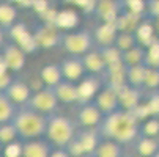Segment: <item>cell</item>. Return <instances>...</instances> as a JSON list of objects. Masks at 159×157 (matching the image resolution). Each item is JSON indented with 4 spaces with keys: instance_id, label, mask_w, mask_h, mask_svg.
<instances>
[{
    "instance_id": "cell-10",
    "label": "cell",
    "mask_w": 159,
    "mask_h": 157,
    "mask_svg": "<svg viewBox=\"0 0 159 157\" xmlns=\"http://www.w3.org/2000/svg\"><path fill=\"white\" fill-rule=\"evenodd\" d=\"M102 88V82L99 77L85 76L80 82H77V105H84L88 102H93L95 96Z\"/></svg>"
},
{
    "instance_id": "cell-43",
    "label": "cell",
    "mask_w": 159,
    "mask_h": 157,
    "mask_svg": "<svg viewBox=\"0 0 159 157\" xmlns=\"http://www.w3.org/2000/svg\"><path fill=\"white\" fill-rule=\"evenodd\" d=\"M121 157H134V155H128V154H123Z\"/></svg>"
},
{
    "instance_id": "cell-33",
    "label": "cell",
    "mask_w": 159,
    "mask_h": 157,
    "mask_svg": "<svg viewBox=\"0 0 159 157\" xmlns=\"http://www.w3.org/2000/svg\"><path fill=\"white\" fill-rule=\"evenodd\" d=\"M123 11L135 14V16H145L147 13V2L145 0H121Z\"/></svg>"
},
{
    "instance_id": "cell-32",
    "label": "cell",
    "mask_w": 159,
    "mask_h": 157,
    "mask_svg": "<svg viewBox=\"0 0 159 157\" xmlns=\"http://www.w3.org/2000/svg\"><path fill=\"white\" fill-rule=\"evenodd\" d=\"M14 142H17V133H16L14 126L11 123L0 124V145H2V148H5Z\"/></svg>"
},
{
    "instance_id": "cell-26",
    "label": "cell",
    "mask_w": 159,
    "mask_h": 157,
    "mask_svg": "<svg viewBox=\"0 0 159 157\" xmlns=\"http://www.w3.org/2000/svg\"><path fill=\"white\" fill-rule=\"evenodd\" d=\"M145 54L147 50L142 46H134L132 49L126 50L121 54V63L125 64V68H129V66H137V64H143L145 61Z\"/></svg>"
},
{
    "instance_id": "cell-20",
    "label": "cell",
    "mask_w": 159,
    "mask_h": 157,
    "mask_svg": "<svg viewBox=\"0 0 159 157\" xmlns=\"http://www.w3.org/2000/svg\"><path fill=\"white\" fill-rule=\"evenodd\" d=\"M39 80L43 82V85L46 88H55L61 80V71H60V66L49 63V64H44L43 68L39 69Z\"/></svg>"
},
{
    "instance_id": "cell-35",
    "label": "cell",
    "mask_w": 159,
    "mask_h": 157,
    "mask_svg": "<svg viewBox=\"0 0 159 157\" xmlns=\"http://www.w3.org/2000/svg\"><path fill=\"white\" fill-rule=\"evenodd\" d=\"M2 155L3 157H20V143L14 142V143L5 146L2 149Z\"/></svg>"
},
{
    "instance_id": "cell-5",
    "label": "cell",
    "mask_w": 159,
    "mask_h": 157,
    "mask_svg": "<svg viewBox=\"0 0 159 157\" xmlns=\"http://www.w3.org/2000/svg\"><path fill=\"white\" fill-rule=\"evenodd\" d=\"M58 101L55 98L54 88H46L43 86L36 91H32V96L27 102L25 107H29L30 110L36 111V113L43 115V116H52L57 113L58 110Z\"/></svg>"
},
{
    "instance_id": "cell-27",
    "label": "cell",
    "mask_w": 159,
    "mask_h": 157,
    "mask_svg": "<svg viewBox=\"0 0 159 157\" xmlns=\"http://www.w3.org/2000/svg\"><path fill=\"white\" fill-rule=\"evenodd\" d=\"M17 111V107L5 96V93H0V124L11 123Z\"/></svg>"
},
{
    "instance_id": "cell-1",
    "label": "cell",
    "mask_w": 159,
    "mask_h": 157,
    "mask_svg": "<svg viewBox=\"0 0 159 157\" xmlns=\"http://www.w3.org/2000/svg\"><path fill=\"white\" fill-rule=\"evenodd\" d=\"M99 133L106 140H112L118 145L134 143L139 138V121L131 111L118 110L109 116H104Z\"/></svg>"
},
{
    "instance_id": "cell-3",
    "label": "cell",
    "mask_w": 159,
    "mask_h": 157,
    "mask_svg": "<svg viewBox=\"0 0 159 157\" xmlns=\"http://www.w3.org/2000/svg\"><path fill=\"white\" fill-rule=\"evenodd\" d=\"M76 133H77V127L71 118L55 113L48 118V124H46V130H44L43 138L52 148L66 149V146L74 140Z\"/></svg>"
},
{
    "instance_id": "cell-9",
    "label": "cell",
    "mask_w": 159,
    "mask_h": 157,
    "mask_svg": "<svg viewBox=\"0 0 159 157\" xmlns=\"http://www.w3.org/2000/svg\"><path fill=\"white\" fill-rule=\"evenodd\" d=\"M32 33L39 49H52L55 46H60V39L63 35V32H60L55 25L51 24H41Z\"/></svg>"
},
{
    "instance_id": "cell-46",
    "label": "cell",
    "mask_w": 159,
    "mask_h": 157,
    "mask_svg": "<svg viewBox=\"0 0 159 157\" xmlns=\"http://www.w3.org/2000/svg\"><path fill=\"white\" fill-rule=\"evenodd\" d=\"M2 149H3V148H2V145H0V154H2Z\"/></svg>"
},
{
    "instance_id": "cell-41",
    "label": "cell",
    "mask_w": 159,
    "mask_h": 157,
    "mask_svg": "<svg viewBox=\"0 0 159 157\" xmlns=\"http://www.w3.org/2000/svg\"><path fill=\"white\" fill-rule=\"evenodd\" d=\"M151 20V24H153V28H154V35L156 38H159V17L156 19H150Z\"/></svg>"
},
{
    "instance_id": "cell-30",
    "label": "cell",
    "mask_w": 159,
    "mask_h": 157,
    "mask_svg": "<svg viewBox=\"0 0 159 157\" xmlns=\"http://www.w3.org/2000/svg\"><path fill=\"white\" fill-rule=\"evenodd\" d=\"M143 107L148 118H159V89H154L148 98H143Z\"/></svg>"
},
{
    "instance_id": "cell-18",
    "label": "cell",
    "mask_w": 159,
    "mask_h": 157,
    "mask_svg": "<svg viewBox=\"0 0 159 157\" xmlns=\"http://www.w3.org/2000/svg\"><path fill=\"white\" fill-rule=\"evenodd\" d=\"M76 140L80 145L82 151L85 152V155H88L93 154L95 148L102 140V137L99 133V129H82L80 132L76 133Z\"/></svg>"
},
{
    "instance_id": "cell-37",
    "label": "cell",
    "mask_w": 159,
    "mask_h": 157,
    "mask_svg": "<svg viewBox=\"0 0 159 157\" xmlns=\"http://www.w3.org/2000/svg\"><path fill=\"white\" fill-rule=\"evenodd\" d=\"M145 16L148 19L159 17V0H148V2H147V13H145Z\"/></svg>"
},
{
    "instance_id": "cell-28",
    "label": "cell",
    "mask_w": 159,
    "mask_h": 157,
    "mask_svg": "<svg viewBox=\"0 0 159 157\" xmlns=\"http://www.w3.org/2000/svg\"><path fill=\"white\" fill-rule=\"evenodd\" d=\"M139 137L156 138L159 137V118H147L139 124Z\"/></svg>"
},
{
    "instance_id": "cell-6",
    "label": "cell",
    "mask_w": 159,
    "mask_h": 157,
    "mask_svg": "<svg viewBox=\"0 0 159 157\" xmlns=\"http://www.w3.org/2000/svg\"><path fill=\"white\" fill-rule=\"evenodd\" d=\"M0 54L3 57V61L7 64V68L11 74L20 72L22 69L25 68L27 64V55L24 54L20 47H17L16 44L13 42H7L3 44V47L0 49Z\"/></svg>"
},
{
    "instance_id": "cell-4",
    "label": "cell",
    "mask_w": 159,
    "mask_h": 157,
    "mask_svg": "<svg viewBox=\"0 0 159 157\" xmlns=\"http://www.w3.org/2000/svg\"><path fill=\"white\" fill-rule=\"evenodd\" d=\"M60 46L70 57H84L87 52L95 49V42L88 30H70L63 32Z\"/></svg>"
},
{
    "instance_id": "cell-39",
    "label": "cell",
    "mask_w": 159,
    "mask_h": 157,
    "mask_svg": "<svg viewBox=\"0 0 159 157\" xmlns=\"http://www.w3.org/2000/svg\"><path fill=\"white\" fill-rule=\"evenodd\" d=\"M49 157H71L70 154H68L66 149H60V148H52Z\"/></svg>"
},
{
    "instance_id": "cell-22",
    "label": "cell",
    "mask_w": 159,
    "mask_h": 157,
    "mask_svg": "<svg viewBox=\"0 0 159 157\" xmlns=\"http://www.w3.org/2000/svg\"><path fill=\"white\" fill-rule=\"evenodd\" d=\"M17 16V8L11 2H0V28L3 32L10 30L19 20Z\"/></svg>"
},
{
    "instance_id": "cell-7",
    "label": "cell",
    "mask_w": 159,
    "mask_h": 157,
    "mask_svg": "<svg viewBox=\"0 0 159 157\" xmlns=\"http://www.w3.org/2000/svg\"><path fill=\"white\" fill-rule=\"evenodd\" d=\"M93 104L96 108L101 111L102 116H109L112 113L120 110L118 105V96H117V89H113L107 85H102V88L98 91V94L93 99Z\"/></svg>"
},
{
    "instance_id": "cell-15",
    "label": "cell",
    "mask_w": 159,
    "mask_h": 157,
    "mask_svg": "<svg viewBox=\"0 0 159 157\" xmlns=\"http://www.w3.org/2000/svg\"><path fill=\"white\" fill-rule=\"evenodd\" d=\"M5 96L17 108H20V107H25L27 105V102H29V99L32 96V88L29 86L27 82L20 80V79H14L10 83V86L5 89Z\"/></svg>"
},
{
    "instance_id": "cell-19",
    "label": "cell",
    "mask_w": 159,
    "mask_h": 157,
    "mask_svg": "<svg viewBox=\"0 0 159 157\" xmlns=\"http://www.w3.org/2000/svg\"><path fill=\"white\" fill-rule=\"evenodd\" d=\"M54 93H55L58 104H65V105L77 104V83L61 80L54 88Z\"/></svg>"
},
{
    "instance_id": "cell-14",
    "label": "cell",
    "mask_w": 159,
    "mask_h": 157,
    "mask_svg": "<svg viewBox=\"0 0 159 157\" xmlns=\"http://www.w3.org/2000/svg\"><path fill=\"white\" fill-rule=\"evenodd\" d=\"M117 96H118L120 110H123V111H134L135 108L142 104V101H143L142 89L132 88L129 85L120 86L117 89Z\"/></svg>"
},
{
    "instance_id": "cell-40",
    "label": "cell",
    "mask_w": 159,
    "mask_h": 157,
    "mask_svg": "<svg viewBox=\"0 0 159 157\" xmlns=\"http://www.w3.org/2000/svg\"><path fill=\"white\" fill-rule=\"evenodd\" d=\"M7 72H10V71H8L7 64H5V61H3L2 54H0V76H3V74H7Z\"/></svg>"
},
{
    "instance_id": "cell-17",
    "label": "cell",
    "mask_w": 159,
    "mask_h": 157,
    "mask_svg": "<svg viewBox=\"0 0 159 157\" xmlns=\"http://www.w3.org/2000/svg\"><path fill=\"white\" fill-rule=\"evenodd\" d=\"M52 146L44 140H30L20 143V157H49Z\"/></svg>"
},
{
    "instance_id": "cell-47",
    "label": "cell",
    "mask_w": 159,
    "mask_h": 157,
    "mask_svg": "<svg viewBox=\"0 0 159 157\" xmlns=\"http://www.w3.org/2000/svg\"><path fill=\"white\" fill-rule=\"evenodd\" d=\"M0 157H3V155H2V154H0Z\"/></svg>"
},
{
    "instance_id": "cell-44",
    "label": "cell",
    "mask_w": 159,
    "mask_h": 157,
    "mask_svg": "<svg viewBox=\"0 0 159 157\" xmlns=\"http://www.w3.org/2000/svg\"><path fill=\"white\" fill-rule=\"evenodd\" d=\"M153 157H159V151H157V152H156V154H154Z\"/></svg>"
},
{
    "instance_id": "cell-8",
    "label": "cell",
    "mask_w": 159,
    "mask_h": 157,
    "mask_svg": "<svg viewBox=\"0 0 159 157\" xmlns=\"http://www.w3.org/2000/svg\"><path fill=\"white\" fill-rule=\"evenodd\" d=\"M104 116L96 108L93 102H88L84 105H79V110L76 113V124L82 129H99Z\"/></svg>"
},
{
    "instance_id": "cell-42",
    "label": "cell",
    "mask_w": 159,
    "mask_h": 157,
    "mask_svg": "<svg viewBox=\"0 0 159 157\" xmlns=\"http://www.w3.org/2000/svg\"><path fill=\"white\" fill-rule=\"evenodd\" d=\"M3 44H5V32L0 28V49L3 47Z\"/></svg>"
},
{
    "instance_id": "cell-12",
    "label": "cell",
    "mask_w": 159,
    "mask_h": 157,
    "mask_svg": "<svg viewBox=\"0 0 159 157\" xmlns=\"http://www.w3.org/2000/svg\"><path fill=\"white\" fill-rule=\"evenodd\" d=\"M58 66H60V71H61V77L66 82L77 83L87 76L80 57H70L68 55L58 63Z\"/></svg>"
},
{
    "instance_id": "cell-2",
    "label": "cell",
    "mask_w": 159,
    "mask_h": 157,
    "mask_svg": "<svg viewBox=\"0 0 159 157\" xmlns=\"http://www.w3.org/2000/svg\"><path fill=\"white\" fill-rule=\"evenodd\" d=\"M11 124L16 129L17 140H20V143L30 142V140H39L44 137L48 116L36 113L29 107H20L17 108Z\"/></svg>"
},
{
    "instance_id": "cell-34",
    "label": "cell",
    "mask_w": 159,
    "mask_h": 157,
    "mask_svg": "<svg viewBox=\"0 0 159 157\" xmlns=\"http://www.w3.org/2000/svg\"><path fill=\"white\" fill-rule=\"evenodd\" d=\"M143 88L150 89V91L159 89V69H154V68H147V74H145Z\"/></svg>"
},
{
    "instance_id": "cell-25",
    "label": "cell",
    "mask_w": 159,
    "mask_h": 157,
    "mask_svg": "<svg viewBox=\"0 0 159 157\" xmlns=\"http://www.w3.org/2000/svg\"><path fill=\"white\" fill-rule=\"evenodd\" d=\"M134 143H135V152L139 157H153L159 151V142L156 138L139 137Z\"/></svg>"
},
{
    "instance_id": "cell-45",
    "label": "cell",
    "mask_w": 159,
    "mask_h": 157,
    "mask_svg": "<svg viewBox=\"0 0 159 157\" xmlns=\"http://www.w3.org/2000/svg\"><path fill=\"white\" fill-rule=\"evenodd\" d=\"M84 157H93V154H88V155H84Z\"/></svg>"
},
{
    "instance_id": "cell-31",
    "label": "cell",
    "mask_w": 159,
    "mask_h": 157,
    "mask_svg": "<svg viewBox=\"0 0 159 157\" xmlns=\"http://www.w3.org/2000/svg\"><path fill=\"white\" fill-rule=\"evenodd\" d=\"M121 54L132 49L134 46H137V39H135L134 33H125V32H118L117 35V39H115V44H113Z\"/></svg>"
},
{
    "instance_id": "cell-23",
    "label": "cell",
    "mask_w": 159,
    "mask_h": 157,
    "mask_svg": "<svg viewBox=\"0 0 159 157\" xmlns=\"http://www.w3.org/2000/svg\"><path fill=\"white\" fill-rule=\"evenodd\" d=\"M145 74H147V66L145 64H137V66H129L125 71V80L126 85L132 86V88H143V82H145Z\"/></svg>"
},
{
    "instance_id": "cell-13",
    "label": "cell",
    "mask_w": 159,
    "mask_h": 157,
    "mask_svg": "<svg viewBox=\"0 0 159 157\" xmlns=\"http://www.w3.org/2000/svg\"><path fill=\"white\" fill-rule=\"evenodd\" d=\"M118 35V28L115 24H110V22H99V24L95 27L92 38L95 42L96 49H102V47H110L115 44Z\"/></svg>"
},
{
    "instance_id": "cell-38",
    "label": "cell",
    "mask_w": 159,
    "mask_h": 157,
    "mask_svg": "<svg viewBox=\"0 0 159 157\" xmlns=\"http://www.w3.org/2000/svg\"><path fill=\"white\" fill-rule=\"evenodd\" d=\"M14 80L13 74L11 72H7L3 76H0V93H5V89L10 86V83Z\"/></svg>"
},
{
    "instance_id": "cell-16",
    "label": "cell",
    "mask_w": 159,
    "mask_h": 157,
    "mask_svg": "<svg viewBox=\"0 0 159 157\" xmlns=\"http://www.w3.org/2000/svg\"><path fill=\"white\" fill-rule=\"evenodd\" d=\"M82 64H84V69L85 74L88 76H95V77H101L106 76L107 71V64L102 60L101 54L98 52V49H92L90 52H87L84 57H80Z\"/></svg>"
},
{
    "instance_id": "cell-29",
    "label": "cell",
    "mask_w": 159,
    "mask_h": 157,
    "mask_svg": "<svg viewBox=\"0 0 159 157\" xmlns=\"http://www.w3.org/2000/svg\"><path fill=\"white\" fill-rule=\"evenodd\" d=\"M95 49H96V47H95ZM98 52L101 54L102 60L106 61L107 68H113V66H118V64H121V52H120L115 46L98 49Z\"/></svg>"
},
{
    "instance_id": "cell-11",
    "label": "cell",
    "mask_w": 159,
    "mask_h": 157,
    "mask_svg": "<svg viewBox=\"0 0 159 157\" xmlns=\"http://www.w3.org/2000/svg\"><path fill=\"white\" fill-rule=\"evenodd\" d=\"M121 13H123V5L118 0H96L93 11V14L99 19V22H110V24H115Z\"/></svg>"
},
{
    "instance_id": "cell-36",
    "label": "cell",
    "mask_w": 159,
    "mask_h": 157,
    "mask_svg": "<svg viewBox=\"0 0 159 157\" xmlns=\"http://www.w3.org/2000/svg\"><path fill=\"white\" fill-rule=\"evenodd\" d=\"M71 5L74 7H79L80 10L93 14L95 11V5H96V0H74V2H71Z\"/></svg>"
},
{
    "instance_id": "cell-21",
    "label": "cell",
    "mask_w": 159,
    "mask_h": 157,
    "mask_svg": "<svg viewBox=\"0 0 159 157\" xmlns=\"http://www.w3.org/2000/svg\"><path fill=\"white\" fill-rule=\"evenodd\" d=\"M134 36H135V39H137V44L142 46L143 49H147L150 44L156 39L153 24H151V20L148 17H145L139 24V27L135 28V32H134Z\"/></svg>"
},
{
    "instance_id": "cell-24",
    "label": "cell",
    "mask_w": 159,
    "mask_h": 157,
    "mask_svg": "<svg viewBox=\"0 0 159 157\" xmlns=\"http://www.w3.org/2000/svg\"><path fill=\"white\" fill-rule=\"evenodd\" d=\"M123 154L125 152L121 145L106 138H102L93 151V157H121Z\"/></svg>"
}]
</instances>
